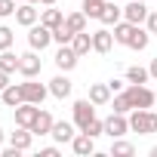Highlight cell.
Wrapping results in <instances>:
<instances>
[{
  "instance_id": "obj_1",
  "label": "cell",
  "mask_w": 157,
  "mask_h": 157,
  "mask_svg": "<svg viewBox=\"0 0 157 157\" xmlns=\"http://www.w3.org/2000/svg\"><path fill=\"white\" fill-rule=\"evenodd\" d=\"M129 132H139V136L157 132V114L151 108H132L129 111Z\"/></svg>"
},
{
  "instance_id": "obj_2",
  "label": "cell",
  "mask_w": 157,
  "mask_h": 157,
  "mask_svg": "<svg viewBox=\"0 0 157 157\" xmlns=\"http://www.w3.org/2000/svg\"><path fill=\"white\" fill-rule=\"evenodd\" d=\"M123 93H126V99H129L132 108H151V105L157 102V93H151L145 83H129Z\"/></svg>"
},
{
  "instance_id": "obj_3",
  "label": "cell",
  "mask_w": 157,
  "mask_h": 157,
  "mask_svg": "<svg viewBox=\"0 0 157 157\" xmlns=\"http://www.w3.org/2000/svg\"><path fill=\"white\" fill-rule=\"evenodd\" d=\"M28 43H31V49H40V52H43V49L52 43V28H46L43 22H40V25H31V28H28Z\"/></svg>"
},
{
  "instance_id": "obj_4",
  "label": "cell",
  "mask_w": 157,
  "mask_h": 157,
  "mask_svg": "<svg viewBox=\"0 0 157 157\" xmlns=\"http://www.w3.org/2000/svg\"><path fill=\"white\" fill-rule=\"evenodd\" d=\"M40 108L43 105H31V102H22V105H16L13 108V117H16V126H34V120H37V114H40Z\"/></svg>"
},
{
  "instance_id": "obj_5",
  "label": "cell",
  "mask_w": 157,
  "mask_h": 157,
  "mask_svg": "<svg viewBox=\"0 0 157 157\" xmlns=\"http://www.w3.org/2000/svg\"><path fill=\"white\" fill-rule=\"evenodd\" d=\"M126 132H129V117L111 111V117H105V136H111V139H123Z\"/></svg>"
},
{
  "instance_id": "obj_6",
  "label": "cell",
  "mask_w": 157,
  "mask_h": 157,
  "mask_svg": "<svg viewBox=\"0 0 157 157\" xmlns=\"http://www.w3.org/2000/svg\"><path fill=\"white\" fill-rule=\"evenodd\" d=\"M22 93H25V102H31V105H43V99L49 96V86L37 83L34 77H25V83H22Z\"/></svg>"
},
{
  "instance_id": "obj_7",
  "label": "cell",
  "mask_w": 157,
  "mask_h": 157,
  "mask_svg": "<svg viewBox=\"0 0 157 157\" xmlns=\"http://www.w3.org/2000/svg\"><path fill=\"white\" fill-rule=\"evenodd\" d=\"M40 68H43V59L37 56V49H31V52H25V56L19 59V74H22V77H37Z\"/></svg>"
},
{
  "instance_id": "obj_8",
  "label": "cell",
  "mask_w": 157,
  "mask_h": 157,
  "mask_svg": "<svg viewBox=\"0 0 157 157\" xmlns=\"http://www.w3.org/2000/svg\"><path fill=\"white\" fill-rule=\"evenodd\" d=\"M77 59H80V56L71 49V43H65V46H59V52H56V68L68 74V71H74V68H77Z\"/></svg>"
},
{
  "instance_id": "obj_9",
  "label": "cell",
  "mask_w": 157,
  "mask_h": 157,
  "mask_svg": "<svg viewBox=\"0 0 157 157\" xmlns=\"http://www.w3.org/2000/svg\"><path fill=\"white\" fill-rule=\"evenodd\" d=\"M93 117H96V105H93L90 99H80V102H74V123L80 126V129H83V126H86Z\"/></svg>"
},
{
  "instance_id": "obj_10",
  "label": "cell",
  "mask_w": 157,
  "mask_h": 157,
  "mask_svg": "<svg viewBox=\"0 0 157 157\" xmlns=\"http://www.w3.org/2000/svg\"><path fill=\"white\" fill-rule=\"evenodd\" d=\"M148 6H145V0H132L129 6H123V19L126 22H132V25H145V19H148Z\"/></svg>"
},
{
  "instance_id": "obj_11",
  "label": "cell",
  "mask_w": 157,
  "mask_h": 157,
  "mask_svg": "<svg viewBox=\"0 0 157 157\" xmlns=\"http://www.w3.org/2000/svg\"><path fill=\"white\" fill-rule=\"evenodd\" d=\"M71 151H74V154H80V157H86V154L96 151V139L86 136V132H77V136L71 139Z\"/></svg>"
},
{
  "instance_id": "obj_12",
  "label": "cell",
  "mask_w": 157,
  "mask_h": 157,
  "mask_svg": "<svg viewBox=\"0 0 157 157\" xmlns=\"http://www.w3.org/2000/svg\"><path fill=\"white\" fill-rule=\"evenodd\" d=\"M37 19H40V13H37V6H34V3H28V0L16 10V22H19V25H25V28L37 25Z\"/></svg>"
},
{
  "instance_id": "obj_13",
  "label": "cell",
  "mask_w": 157,
  "mask_h": 157,
  "mask_svg": "<svg viewBox=\"0 0 157 157\" xmlns=\"http://www.w3.org/2000/svg\"><path fill=\"white\" fill-rule=\"evenodd\" d=\"M111 46H114V34L108 31V28H99V31H93V49L96 52H111Z\"/></svg>"
},
{
  "instance_id": "obj_14",
  "label": "cell",
  "mask_w": 157,
  "mask_h": 157,
  "mask_svg": "<svg viewBox=\"0 0 157 157\" xmlns=\"http://www.w3.org/2000/svg\"><path fill=\"white\" fill-rule=\"evenodd\" d=\"M71 80H68V74H59V77H52L49 80V96H56V99H68L71 96Z\"/></svg>"
},
{
  "instance_id": "obj_15",
  "label": "cell",
  "mask_w": 157,
  "mask_h": 157,
  "mask_svg": "<svg viewBox=\"0 0 157 157\" xmlns=\"http://www.w3.org/2000/svg\"><path fill=\"white\" fill-rule=\"evenodd\" d=\"M123 19V10L114 3V0H105V6H102V13H99V22L102 25H117Z\"/></svg>"
},
{
  "instance_id": "obj_16",
  "label": "cell",
  "mask_w": 157,
  "mask_h": 157,
  "mask_svg": "<svg viewBox=\"0 0 157 157\" xmlns=\"http://www.w3.org/2000/svg\"><path fill=\"white\" fill-rule=\"evenodd\" d=\"M49 136H52V139H56L59 145H65V142H71V139H74L77 132H74V123H68V120H56V123H52V132H49Z\"/></svg>"
},
{
  "instance_id": "obj_17",
  "label": "cell",
  "mask_w": 157,
  "mask_h": 157,
  "mask_svg": "<svg viewBox=\"0 0 157 157\" xmlns=\"http://www.w3.org/2000/svg\"><path fill=\"white\" fill-rule=\"evenodd\" d=\"M0 99H3V105H10V108H16V105H22L25 102V93H22V83H10L3 93H0Z\"/></svg>"
},
{
  "instance_id": "obj_18",
  "label": "cell",
  "mask_w": 157,
  "mask_h": 157,
  "mask_svg": "<svg viewBox=\"0 0 157 157\" xmlns=\"http://www.w3.org/2000/svg\"><path fill=\"white\" fill-rule=\"evenodd\" d=\"M52 123H56V120H52V114L40 108V114H37V120H34L31 132H34V136H49V132H52Z\"/></svg>"
},
{
  "instance_id": "obj_19",
  "label": "cell",
  "mask_w": 157,
  "mask_h": 157,
  "mask_svg": "<svg viewBox=\"0 0 157 157\" xmlns=\"http://www.w3.org/2000/svg\"><path fill=\"white\" fill-rule=\"evenodd\" d=\"M31 142H34V132H31L28 126H19V129L10 136V145H16L19 151H28V148H31Z\"/></svg>"
},
{
  "instance_id": "obj_20",
  "label": "cell",
  "mask_w": 157,
  "mask_h": 157,
  "mask_svg": "<svg viewBox=\"0 0 157 157\" xmlns=\"http://www.w3.org/2000/svg\"><path fill=\"white\" fill-rule=\"evenodd\" d=\"M71 49H74L77 56H86V52L93 49V34H86V31H77V34L71 37Z\"/></svg>"
},
{
  "instance_id": "obj_21",
  "label": "cell",
  "mask_w": 157,
  "mask_h": 157,
  "mask_svg": "<svg viewBox=\"0 0 157 157\" xmlns=\"http://www.w3.org/2000/svg\"><path fill=\"white\" fill-rule=\"evenodd\" d=\"M148 40H151V31H148V28H142V25H136V28H132V34H129V43H126V46H129V49H145V46H148Z\"/></svg>"
},
{
  "instance_id": "obj_22",
  "label": "cell",
  "mask_w": 157,
  "mask_h": 157,
  "mask_svg": "<svg viewBox=\"0 0 157 157\" xmlns=\"http://www.w3.org/2000/svg\"><path fill=\"white\" fill-rule=\"evenodd\" d=\"M90 102L93 105H108L111 102V86L108 83H93L90 86Z\"/></svg>"
},
{
  "instance_id": "obj_23",
  "label": "cell",
  "mask_w": 157,
  "mask_h": 157,
  "mask_svg": "<svg viewBox=\"0 0 157 157\" xmlns=\"http://www.w3.org/2000/svg\"><path fill=\"white\" fill-rule=\"evenodd\" d=\"M19 59L22 56H16L13 49H3V52H0V68H3L6 74H16L19 71Z\"/></svg>"
},
{
  "instance_id": "obj_24",
  "label": "cell",
  "mask_w": 157,
  "mask_h": 157,
  "mask_svg": "<svg viewBox=\"0 0 157 157\" xmlns=\"http://www.w3.org/2000/svg\"><path fill=\"white\" fill-rule=\"evenodd\" d=\"M40 22H43L46 28H59V25L65 22V13H62V10H52V6H49V10H43V13H40Z\"/></svg>"
},
{
  "instance_id": "obj_25",
  "label": "cell",
  "mask_w": 157,
  "mask_h": 157,
  "mask_svg": "<svg viewBox=\"0 0 157 157\" xmlns=\"http://www.w3.org/2000/svg\"><path fill=\"white\" fill-rule=\"evenodd\" d=\"M132 28H136V25H132V22H126V19H123V22H117V25H114V43H123V46H126V43H129Z\"/></svg>"
},
{
  "instance_id": "obj_26",
  "label": "cell",
  "mask_w": 157,
  "mask_h": 157,
  "mask_svg": "<svg viewBox=\"0 0 157 157\" xmlns=\"http://www.w3.org/2000/svg\"><path fill=\"white\" fill-rule=\"evenodd\" d=\"M148 80H151V71L142 68V65H132L126 71V83H148Z\"/></svg>"
},
{
  "instance_id": "obj_27",
  "label": "cell",
  "mask_w": 157,
  "mask_h": 157,
  "mask_svg": "<svg viewBox=\"0 0 157 157\" xmlns=\"http://www.w3.org/2000/svg\"><path fill=\"white\" fill-rule=\"evenodd\" d=\"M86 19H90L86 13H71V16H65V25L77 34V31H86Z\"/></svg>"
},
{
  "instance_id": "obj_28",
  "label": "cell",
  "mask_w": 157,
  "mask_h": 157,
  "mask_svg": "<svg viewBox=\"0 0 157 157\" xmlns=\"http://www.w3.org/2000/svg\"><path fill=\"white\" fill-rule=\"evenodd\" d=\"M71 37H74V31H71V28H68L65 22H62L59 28H52V40H56L59 46H65V43H71Z\"/></svg>"
},
{
  "instance_id": "obj_29",
  "label": "cell",
  "mask_w": 157,
  "mask_h": 157,
  "mask_svg": "<svg viewBox=\"0 0 157 157\" xmlns=\"http://www.w3.org/2000/svg\"><path fill=\"white\" fill-rule=\"evenodd\" d=\"M111 154H114V157H132V154H136V148H132L129 142H123V139H114Z\"/></svg>"
},
{
  "instance_id": "obj_30",
  "label": "cell",
  "mask_w": 157,
  "mask_h": 157,
  "mask_svg": "<svg viewBox=\"0 0 157 157\" xmlns=\"http://www.w3.org/2000/svg\"><path fill=\"white\" fill-rule=\"evenodd\" d=\"M111 105H114L111 111H117V114H129V111H132V105H129L126 93H114V102H111Z\"/></svg>"
},
{
  "instance_id": "obj_31",
  "label": "cell",
  "mask_w": 157,
  "mask_h": 157,
  "mask_svg": "<svg viewBox=\"0 0 157 157\" xmlns=\"http://www.w3.org/2000/svg\"><path fill=\"white\" fill-rule=\"evenodd\" d=\"M80 132H86V136H93V139H99V136H105V120H99V117H93Z\"/></svg>"
},
{
  "instance_id": "obj_32",
  "label": "cell",
  "mask_w": 157,
  "mask_h": 157,
  "mask_svg": "<svg viewBox=\"0 0 157 157\" xmlns=\"http://www.w3.org/2000/svg\"><path fill=\"white\" fill-rule=\"evenodd\" d=\"M102 6H105V0H83V13H86L90 19H99Z\"/></svg>"
},
{
  "instance_id": "obj_33",
  "label": "cell",
  "mask_w": 157,
  "mask_h": 157,
  "mask_svg": "<svg viewBox=\"0 0 157 157\" xmlns=\"http://www.w3.org/2000/svg\"><path fill=\"white\" fill-rule=\"evenodd\" d=\"M13 40H16L13 28H6V25H0V52H3V49H10V46H13Z\"/></svg>"
},
{
  "instance_id": "obj_34",
  "label": "cell",
  "mask_w": 157,
  "mask_h": 157,
  "mask_svg": "<svg viewBox=\"0 0 157 157\" xmlns=\"http://www.w3.org/2000/svg\"><path fill=\"white\" fill-rule=\"evenodd\" d=\"M16 0H0V19H6V16H16Z\"/></svg>"
},
{
  "instance_id": "obj_35",
  "label": "cell",
  "mask_w": 157,
  "mask_h": 157,
  "mask_svg": "<svg viewBox=\"0 0 157 157\" xmlns=\"http://www.w3.org/2000/svg\"><path fill=\"white\" fill-rule=\"evenodd\" d=\"M145 25H148V31H151V34H157V13H148Z\"/></svg>"
},
{
  "instance_id": "obj_36",
  "label": "cell",
  "mask_w": 157,
  "mask_h": 157,
  "mask_svg": "<svg viewBox=\"0 0 157 157\" xmlns=\"http://www.w3.org/2000/svg\"><path fill=\"white\" fill-rule=\"evenodd\" d=\"M108 86H111V93H123V90H126V83L117 80V77H114V80H108Z\"/></svg>"
},
{
  "instance_id": "obj_37",
  "label": "cell",
  "mask_w": 157,
  "mask_h": 157,
  "mask_svg": "<svg viewBox=\"0 0 157 157\" xmlns=\"http://www.w3.org/2000/svg\"><path fill=\"white\" fill-rule=\"evenodd\" d=\"M6 86H10V74H6V71H3V68H0V93H3V90H6Z\"/></svg>"
},
{
  "instance_id": "obj_38",
  "label": "cell",
  "mask_w": 157,
  "mask_h": 157,
  "mask_svg": "<svg viewBox=\"0 0 157 157\" xmlns=\"http://www.w3.org/2000/svg\"><path fill=\"white\" fill-rule=\"evenodd\" d=\"M40 157H59V148H43Z\"/></svg>"
},
{
  "instance_id": "obj_39",
  "label": "cell",
  "mask_w": 157,
  "mask_h": 157,
  "mask_svg": "<svg viewBox=\"0 0 157 157\" xmlns=\"http://www.w3.org/2000/svg\"><path fill=\"white\" fill-rule=\"evenodd\" d=\"M148 71H151V77L157 80V59H151V68H148Z\"/></svg>"
},
{
  "instance_id": "obj_40",
  "label": "cell",
  "mask_w": 157,
  "mask_h": 157,
  "mask_svg": "<svg viewBox=\"0 0 157 157\" xmlns=\"http://www.w3.org/2000/svg\"><path fill=\"white\" fill-rule=\"evenodd\" d=\"M37 3H43V6H52V3H56V0H37Z\"/></svg>"
},
{
  "instance_id": "obj_41",
  "label": "cell",
  "mask_w": 157,
  "mask_h": 157,
  "mask_svg": "<svg viewBox=\"0 0 157 157\" xmlns=\"http://www.w3.org/2000/svg\"><path fill=\"white\" fill-rule=\"evenodd\" d=\"M3 139H6V132H3V129H0V145H3Z\"/></svg>"
},
{
  "instance_id": "obj_42",
  "label": "cell",
  "mask_w": 157,
  "mask_h": 157,
  "mask_svg": "<svg viewBox=\"0 0 157 157\" xmlns=\"http://www.w3.org/2000/svg\"><path fill=\"white\" fill-rule=\"evenodd\" d=\"M151 157H157V145H154V148H151Z\"/></svg>"
},
{
  "instance_id": "obj_43",
  "label": "cell",
  "mask_w": 157,
  "mask_h": 157,
  "mask_svg": "<svg viewBox=\"0 0 157 157\" xmlns=\"http://www.w3.org/2000/svg\"><path fill=\"white\" fill-rule=\"evenodd\" d=\"M22 3H25V0H22ZM28 3H37V0H28Z\"/></svg>"
}]
</instances>
